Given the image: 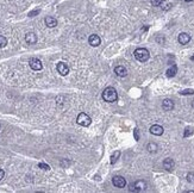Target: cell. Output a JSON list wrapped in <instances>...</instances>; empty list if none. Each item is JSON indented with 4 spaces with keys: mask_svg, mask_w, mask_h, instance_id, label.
I'll return each instance as SVG.
<instances>
[{
    "mask_svg": "<svg viewBox=\"0 0 194 193\" xmlns=\"http://www.w3.org/2000/svg\"><path fill=\"white\" fill-rule=\"evenodd\" d=\"M45 25L48 26V28H55L56 25H57V20L54 18V17H50V16H48V17H45Z\"/></svg>",
    "mask_w": 194,
    "mask_h": 193,
    "instance_id": "obj_15",
    "label": "cell"
},
{
    "mask_svg": "<svg viewBox=\"0 0 194 193\" xmlns=\"http://www.w3.org/2000/svg\"><path fill=\"white\" fill-rule=\"evenodd\" d=\"M191 135H193V129L192 128H186L185 134H184V137H188V136H191Z\"/></svg>",
    "mask_w": 194,
    "mask_h": 193,
    "instance_id": "obj_22",
    "label": "cell"
},
{
    "mask_svg": "<svg viewBox=\"0 0 194 193\" xmlns=\"http://www.w3.org/2000/svg\"><path fill=\"white\" fill-rule=\"evenodd\" d=\"M162 109L164 111H172L174 109V101L170 99H164L162 101Z\"/></svg>",
    "mask_w": 194,
    "mask_h": 193,
    "instance_id": "obj_12",
    "label": "cell"
},
{
    "mask_svg": "<svg viewBox=\"0 0 194 193\" xmlns=\"http://www.w3.org/2000/svg\"><path fill=\"white\" fill-rule=\"evenodd\" d=\"M177 41H179L180 44L185 46V44H187V43L191 41V36H189L188 34H186V32H181V34L179 35V37H177Z\"/></svg>",
    "mask_w": 194,
    "mask_h": 193,
    "instance_id": "obj_10",
    "label": "cell"
},
{
    "mask_svg": "<svg viewBox=\"0 0 194 193\" xmlns=\"http://www.w3.org/2000/svg\"><path fill=\"white\" fill-rule=\"evenodd\" d=\"M88 43L89 46H98L101 43V38L98 36V35H91L88 37Z\"/></svg>",
    "mask_w": 194,
    "mask_h": 193,
    "instance_id": "obj_9",
    "label": "cell"
},
{
    "mask_svg": "<svg viewBox=\"0 0 194 193\" xmlns=\"http://www.w3.org/2000/svg\"><path fill=\"white\" fill-rule=\"evenodd\" d=\"M25 42L27 44H35L37 42V36L35 32H27L25 35Z\"/></svg>",
    "mask_w": 194,
    "mask_h": 193,
    "instance_id": "obj_13",
    "label": "cell"
},
{
    "mask_svg": "<svg viewBox=\"0 0 194 193\" xmlns=\"http://www.w3.org/2000/svg\"><path fill=\"white\" fill-rule=\"evenodd\" d=\"M161 9L163 10V11H168V10L172 9V4L170 2H167V1H162V4H161Z\"/></svg>",
    "mask_w": 194,
    "mask_h": 193,
    "instance_id": "obj_19",
    "label": "cell"
},
{
    "mask_svg": "<svg viewBox=\"0 0 194 193\" xmlns=\"http://www.w3.org/2000/svg\"><path fill=\"white\" fill-rule=\"evenodd\" d=\"M187 181L194 184V173H188L187 174Z\"/></svg>",
    "mask_w": 194,
    "mask_h": 193,
    "instance_id": "obj_23",
    "label": "cell"
},
{
    "mask_svg": "<svg viewBox=\"0 0 194 193\" xmlns=\"http://www.w3.org/2000/svg\"><path fill=\"white\" fill-rule=\"evenodd\" d=\"M39 13V10H36V11H32V12H30L29 13V17H34L36 14H38Z\"/></svg>",
    "mask_w": 194,
    "mask_h": 193,
    "instance_id": "obj_26",
    "label": "cell"
},
{
    "mask_svg": "<svg viewBox=\"0 0 194 193\" xmlns=\"http://www.w3.org/2000/svg\"><path fill=\"white\" fill-rule=\"evenodd\" d=\"M103 99L106 103H115L118 99V93L115 87H106L103 92Z\"/></svg>",
    "mask_w": 194,
    "mask_h": 193,
    "instance_id": "obj_1",
    "label": "cell"
},
{
    "mask_svg": "<svg viewBox=\"0 0 194 193\" xmlns=\"http://www.w3.org/2000/svg\"><path fill=\"white\" fill-rule=\"evenodd\" d=\"M157 149H159V146H157L156 143H154V142H149V143L147 144V150H148L149 153H156Z\"/></svg>",
    "mask_w": 194,
    "mask_h": 193,
    "instance_id": "obj_17",
    "label": "cell"
},
{
    "mask_svg": "<svg viewBox=\"0 0 194 193\" xmlns=\"http://www.w3.org/2000/svg\"><path fill=\"white\" fill-rule=\"evenodd\" d=\"M191 60H192V61H194V55L191 56Z\"/></svg>",
    "mask_w": 194,
    "mask_h": 193,
    "instance_id": "obj_30",
    "label": "cell"
},
{
    "mask_svg": "<svg viewBox=\"0 0 194 193\" xmlns=\"http://www.w3.org/2000/svg\"><path fill=\"white\" fill-rule=\"evenodd\" d=\"M133 55H135V58L137 61H139V62H147L150 57L149 51L145 48H138V49H136L135 53H133Z\"/></svg>",
    "mask_w": 194,
    "mask_h": 193,
    "instance_id": "obj_2",
    "label": "cell"
},
{
    "mask_svg": "<svg viewBox=\"0 0 194 193\" xmlns=\"http://www.w3.org/2000/svg\"><path fill=\"white\" fill-rule=\"evenodd\" d=\"M29 64H30V67H31V69L32 70H41L42 68H43V64L41 62V60H38V58H31L30 61H29Z\"/></svg>",
    "mask_w": 194,
    "mask_h": 193,
    "instance_id": "obj_6",
    "label": "cell"
},
{
    "mask_svg": "<svg viewBox=\"0 0 194 193\" xmlns=\"http://www.w3.org/2000/svg\"><path fill=\"white\" fill-rule=\"evenodd\" d=\"M192 106H193V107H194V100L192 101Z\"/></svg>",
    "mask_w": 194,
    "mask_h": 193,
    "instance_id": "obj_32",
    "label": "cell"
},
{
    "mask_svg": "<svg viewBox=\"0 0 194 193\" xmlns=\"http://www.w3.org/2000/svg\"><path fill=\"white\" fill-rule=\"evenodd\" d=\"M38 167H39V168H42V169H45V171H49V169H50V167L46 165V163H39Z\"/></svg>",
    "mask_w": 194,
    "mask_h": 193,
    "instance_id": "obj_25",
    "label": "cell"
},
{
    "mask_svg": "<svg viewBox=\"0 0 194 193\" xmlns=\"http://www.w3.org/2000/svg\"><path fill=\"white\" fill-rule=\"evenodd\" d=\"M163 128L159 125V124H155V125H152L151 128H150V134H152V135H155V136H161L162 134H163Z\"/></svg>",
    "mask_w": 194,
    "mask_h": 193,
    "instance_id": "obj_11",
    "label": "cell"
},
{
    "mask_svg": "<svg viewBox=\"0 0 194 193\" xmlns=\"http://www.w3.org/2000/svg\"><path fill=\"white\" fill-rule=\"evenodd\" d=\"M6 46H7V39H6V37L0 35V48H5Z\"/></svg>",
    "mask_w": 194,
    "mask_h": 193,
    "instance_id": "obj_20",
    "label": "cell"
},
{
    "mask_svg": "<svg viewBox=\"0 0 194 193\" xmlns=\"http://www.w3.org/2000/svg\"><path fill=\"white\" fill-rule=\"evenodd\" d=\"M180 94H181V95H191V94H194V91L193 90H191V88H188V90H184V91H181Z\"/></svg>",
    "mask_w": 194,
    "mask_h": 193,
    "instance_id": "obj_21",
    "label": "cell"
},
{
    "mask_svg": "<svg viewBox=\"0 0 194 193\" xmlns=\"http://www.w3.org/2000/svg\"><path fill=\"white\" fill-rule=\"evenodd\" d=\"M156 41H157L159 43H161V44H163V43H164V37H157Z\"/></svg>",
    "mask_w": 194,
    "mask_h": 193,
    "instance_id": "obj_27",
    "label": "cell"
},
{
    "mask_svg": "<svg viewBox=\"0 0 194 193\" xmlns=\"http://www.w3.org/2000/svg\"><path fill=\"white\" fill-rule=\"evenodd\" d=\"M56 68H57V72L61 74V75H63V76H66L67 74L69 73V67L64 62H59Z\"/></svg>",
    "mask_w": 194,
    "mask_h": 193,
    "instance_id": "obj_8",
    "label": "cell"
},
{
    "mask_svg": "<svg viewBox=\"0 0 194 193\" xmlns=\"http://www.w3.org/2000/svg\"><path fill=\"white\" fill-rule=\"evenodd\" d=\"M135 138L138 141L139 139V135H138V129H135Z\"/></svg>",
    "mask_w": 194,
    "mask_h": 193,
    "instance_id": "obj_29",
    "label": "cell"
},
{
    "mask_svg": "<svg viewBox=\"0 0 194 193\" xmlns=\"http://www.w3.org/2000/svg\"><path fill=\"white\" fill-rule=\"evenodd\" d=\"M147 188V183L144 180H138V181H135L131 186H130V191L131 192H142Z\"/></svg>",
    "mask_w": 194,
    "mask_h": 193,
    "instance_id": "obj_4",
    "label": "cell"
},
{
    "mask_svg": "<svg viewBox=\"0 0 194 193\" xmlns=\"http://www.w3.org/2000/svg\"><path fill=\"white\" fill-rule=\"evenodd\" d=\"M163 168L168 171V172H170V171H173L174 169V167H175V162H174V160L173 159H170V157H167V159H164V161H163Z\"/></svg>",
    "mask_w": 194,
    "mask_h": 193,
    "instance_id": "obj_7",
    "label": "cell"
},
{
    "mask_svg": "<svg viewBox=\"0 0 194 193\" xmlns=\"http://www.w3.org/2000/svg\"><path fill=\"white\" fill-rule=\"evenodd\" d=\"M177 73V67L175 64H173L170 68H168L167 72H166V75H167L168 78H173V76H175Z\"/></svg>",
    "mask_w": 194,
    "mask_h": 193,
    "instance_id": "obj_16",
    "label": "cell"
},
{
    "mask_svg": "<svg viewBox=\"0 0 194 193\" xmlns=\"http://www.w3.org/2000/svg\"><path fill=\"white\" fill-rule=\"evenodd\" d=\"M162 1H163V0H150V2H151L152 6H161Z\"/></svg>",
    "mask_w": 194,
    "mask_h": 193,
    "instance_id": "obj_24",
    "label": "cell"
},
{
    "mask_svg": "<svg viewBox=\"0 0 194 193\" xmlns=\"http://www.w3.org/2000/svg\"><path fill=\"white\" fill-rule=\"evenodd\" d=\"M119 157H120V151L117 150V151H115V153L112 154V156H111V165H115V162L118 161Z\"/></svg>",
    "mask_w": 194,
    "mask_h": 193,
    "instance_id": "obj_18",
    "label": "cell"
},
{
    "mask_svg": "<svg viewBox=\"0 0 194 193\" xmlns=\"http://www.w3.org/2000/svg\"><path fill=\"white\" fill-rule=\"evenodd\" d=\"M4 176H5V172H4V169L0 168V181L4 179Z\"/></svg>",
    "mask_w": 194,
    "mask_h": 193,
    "instance_id": "obj_28",
    "label": "cell"
},
{
    "mask_svg": "<svg viewBox=\"0 0 194 193\" xmlns=\"http://www.w3.org/2000/svg\"><path fill=\"white\" fill-rule=\"evenodd\" d=\"M76 122H78L79 125H82V127H89L91 123H92V119H91V117H89L87 113L81 112L79 116H78V118H76Z\"/></svg>",
    "mask_w": 194,
    "mask_h": 193,
    "instance_id": "obj_3",
    "label": "cell"
},
{
    "mask_svg": "<svg viewBox=\"0 0 194 193\" xmlns=\"http://www.w3.org/2000/svg\"><path fill=\"white\" fill-rule=\"evenodd\" d=\"M115 73L117 74L118 76L124 78V76L127 75V69H126L124 66H117V67L115 68Z\"/></svg>",
    "mask_w": 194,
    "mask_h": 193,
    "instance_id": "obj_14",
    "label": "cell"
},
{
    "mask_svg": "<svg viewBox=\"0 0 194 193\" xmlns=\"http://www.w3.org/2000/svg\"><path fill=\"white\" fill-rule=\"evenodd\" d=\"M186 2H191V1H193V0H185Z\"/></svg>",
    "mask_w": 194,
    "mask_h": 193,
    "instance_id": "obj_31",
    "label": "cell"
},
{
    "mask_svg": "<svg viewBox=\"0 0 194 193\" xmlns=\"http://www.w3.org/2000/svg\"><path fill=\"white\" fill-rule=\"evenodd\" d=\"M112 183H113V185H115V187L123 188V187H125V185H126V180L124 179L123 176L115 175V176H113V179H112Z\"/></svg>",
    "mask_w": 194,
    "mask_h": 193,
    "instance_id": "obj_5",
    "label": "cell"
}]
</instances>
